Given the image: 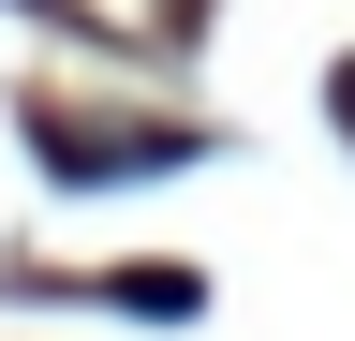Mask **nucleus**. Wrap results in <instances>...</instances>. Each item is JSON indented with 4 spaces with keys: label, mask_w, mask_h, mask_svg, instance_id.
Returning a JSON list of instances; mask_svg holds the SVG:
<instances>
[{
    "label": "nucleus",
    "mask_w": 355,
    "mask_h": 341,
    "mask_svg": "<svg viewBox=\"0 0 355 341\" xmlns=\"http://www.w3.org/2000/svg\"><path fill=\"white\" fill-rule=\"evenodd\" d=\"M30 149L60 178H148V163H193V134H74V119H30Z\"/></svg>",
    "instance_id": "1"
},
{
    "label": "nucleus",
    "mask_w": 355,
    "mask_h": 341,
    "mask_svg": "<svg viewBox=\"0 0 355 341\" xmlns=\"http://www.w3.org/2000/svg\"><path fill=\"white\" fill-rule=\"evenodd\" d=\"M340 104H355V74H340Z\"/></svg>",
    "instance_id": "2"
}]
</instances>
